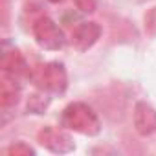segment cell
Listing matches in <instances>:
<instances>
[{
  "label": "cell",
  "instance_id": "cell-5",
  "mask_svg": "<svg viewBox=\"0 0 156 156\" xmlns=\"http://www.w3.org/2000/svg\"><path fill=\"white\" fill-rule=\"evenodd\" d=\"M101 37V26L98 22H81L77 24L70 35V42L77 51L90 50Z\"/></svg>",
  "mask_w": 156,
  "mask_h": 156
},
{
  "label": "cell",
  "instance_id": "cell-3",
  "mask_svg": "<svg viewBox=\"0 0 156 156\" xmlns=\"http://www.w3.org/2000/svg\"><path fill=\"white\" fill-rule=\"evenodd\" d=\"M31 33L35 42L42 48V50H50V51H57L64 46V33L62 30L57 26V22L46 15H41L33 20L31 24Z\"/></svg>",
  "mask_w": 156,
  "mask_h": 156
},
{
  "label": "cell",
  "instance_id": "cell-8",
  "mask_svg": "<svg viewBox=\"0 0 156 156\" xmlns=\"http://www.w3.org/2000/svg\"><path fill=\"white\" fill-rule=\"evenodd\" d=\"M19 98H20V79L11 73L2 72V77H0V105H2V108L17 105Z\"/></svg>",
  "mask_w": 156,
  "mask_h": 156
},
{
  "label": "cell",
  "instance_id": "cell-12",
  "mask_svg": "<svg viewBox=\"0 0 156 156\" xmlns=\"http://www.w3.org/2000/svg\"><path fill=\"white\" fill-rule=\"evenodd\" d=\"M72 2L81 13H94L96 11V0H72Z\"/></svg>",
  "mask_w": 156,
  "mask_h": 156
},
{
  "label": "cell",
  "instance_id": "cell-9",
  "mask_svg": "<svg viewBox=\"0 0 156 156\" xmlns=\"http://www.w3.org/2000/svg\"><path fill=\"white\" fill-rule=\"evenodd\" d=\"M48 107H50V98H48V92H44V90L31 94L26 103V110L30 114H42Z\"/></svg>",
  "mask_w": 156,
  "mask_h": 156
},
{
  "label": "cell",
  "instance_id": "cell-10",
  "mask_svg": "<svg viewBox=\"0 0 156 156\" xmlns=\"http://www.w3.org/2000/svg\"><path fill=\"white\" fill-rule=\"evenodd\" d=\"M4 154L6 156H35V149L24 141H17L4 149Z\"/></svg>",
  "mask_w": 156,
  "mask_h": 156
},
{
  "label": "cell",
  "instance_id": "cell-13",
  "mask_svg": "<svg viewBox=\"0 0 156 156\" xmlns=\"http://www.w3.org/2000/svg\"><path fill=\"white\" fill-rule=\"evenodd\" d=\"M50 2H53V4H59V2H62V0H50Z\"/></svg>",
  "mask_w": 156,
  "mask_h": 156
},
{
  "label": "cell",
  "instance_id": "cell-4",
  "mask_svg": "<svg viewBox=\"0 0 156 156\" xmlns=\"http://www.w3.org/2000/svg\"><path fill=\"white\" fill-rule=\"evenodd\" d=\"M37 141L44 149H48L50 152H55V154H68L75 149V141L64 130V127L62 129H57L53 125L42 127L37 132Z\"/></svg>",
  "mask_w": 156,
  "mask_h": 156
},
{
  "label": "cell",
  "instance_id": "cell-2",
  "mask_svg": "<svg viewBox=\"0 0 156 156\" xmlns=\"http://www.w3.org/2000/svg\"><path fill=\"white\" fill-rule=\"evenodd\" d=\"M33 83L48 94H62L68 88V73L62 62L50 61L35 68L31 73Z\"/></svg>",
  "mask_w": 156,
  "mask_h": 156
},
{
  "label": "cell",
  "instance_id": "cell-11",
  "mask_svg": "<svg viewBox=\"0 0 156 156\" xmlns=\"http://www.w3.org/2000/svg\"><path fill=\"white\" fill-rule=\"evenodd\" d=\"M143 26H145L147 35L156 37V6L147 9V13L143 15Z\"/></svg>",
  "mask_w": 156,
  "mask_h": 156
},
{
  "label": "cell",
  "instance_id": "cell-6",
  "mask_svg": "<svg viewBox=\"0 0 156 156\" xmlns=\"http://www.w3.org/2000/svg\"><path fill=\"white\" fill-rule=\"evenodd\" d=\"M134 129L140 136H151L156 132V108L145 101H138L132 112Z\"/></svg>",
  "mask_w": 156,
  "mask_h": 156
},
{
  "label": "cell",
  "instance_id": "cell-7",
  "mask_svg": "<svg viewBox=\"0 0 156 156\" xmlns=\"http://www.w3.org/2000/svg\"><path fill=\"white\" fill-rule=\"evenodd\" d=\"M2 72L11 73V75L19 77V79H22V77H31V73H33L30 70V64L26 62L24 55L17 48L4 53V57H2Z\"/></svg>",
  "mask_w": 156,
  "mask_h": 156
},
{
  "label": "cell",
  "instance_id": "cell-1",
  "mask_svg": "<svg viewBox=\"0 0 156 156\" xmlns=\"http://www.w3.org/2000/svg\"><path fill=\"white\" fill-rule=\"evenodd\" d=\"M61 127L79 132L83 136H98L101 132V119L90 105L83 101H73L64 107L61 114Z\"/></svg>",
  "mask_w": 156,
  "mask_h": 156
}]
</instances>
